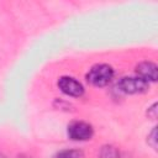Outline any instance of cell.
Returning <instances> with one entry per match:
<instances>
[{
    "label": "cell",
    "mask_w": 158,
    "mask_h": 158,
    "mask_svg": "<svg viewBox=\"0 0 158 158\" xmlns=\"http://www.w3.org/2000/svg\"><path fill=\"white\" fill-rule=\"evenodd\" d=\"M68 136L74 141H86L93 136V127L83 121H74L68 126Z\"/></svg>",
    "instance_id": "cell-2"
},
{
    "label": "cell",
    "mask_w": 158,
    "mask_h": 158,
    "mask_svg": "<svg viewBox=\"0 0 158 158\" xmlns=\"http://www.w3.org/2000/svg\"><path fill=\"white\" fill-rule=\"evenodd\" d=\"M118 88L126 94H138L144 93L148 89V83L141 78H122L118 81Z\"/></svg>",
    "instance_id": "cell-3"
},
{
    "label": "cell",
    "mask_w": 158,
    "mask_h": 158,
    "mask_svg": "<svg viewBox=\"0 0 158 158\" xmlns=\"http://www.w3.org/2000/svg\"><path fill=\"white\" fill-rule=\"evenodd\" d=\"M58 86L64 94H67L69 96L78 98V96H81L84 93L83 85L78 80H75L74 78H70V77H62L58 80Z\"/></svg>",
    "instance_id": "cell-4"
},
{
    "label": "cell",
    "mask_w": 158,
    "mask_h": 158,
    "mask_svg": "<svg viewBox=\"0 0 158 158\" xmlns=\"http://www.w3.org/2000/svg\"><path fill=\"white\" fill-rule=\"evenodd\" d=\"M136 73L138 78L143 79L144 81H156L157 80V65L152 62H142L137 65Z\"/></svg>",
    "instance_id": "cell-5"
},
{
    "label": "cell",
    "mask_w": 158,
    "mask_h": 158,
    "mask_svg": "<svg viewBox=\"0 0 158 158\" xmlns=\"http://www.w3.org/2000/svg\"><path fill=\"white\" fill-rule=\"evenodd\" d=\"M151 135H152V141H153V142H152V147H153V148H156V128L152 131V133H151Z\"/></svg>",
    "instance_id": "cell-7"
},
{
    "label": "cell",
    "mask_w": 158,
    "mask_h": 158,
    "mask_svg": "<svg viewBox=\"0 0 158 158\" xmlns=\"http://www.w3.org/2000/svg\"><path fill=\"white\" fill-rule=\"evenodd\" d=\"M83 152L79 149H65L54 156V158H83Z\"/></svg>",
    "instance_id": "cell-6"
},
{
    "label": "cell",
    "mask_w": 158,
    "mask_h": 158,
    "mask_svg": "<svg viewBox=\"0 0 158 158\" xmlns=\"http://www.w3.org/2000/svg\"><path fill=\"white\" fill-rule=\"evenodd\" d=\"M114 77V70L107 64H98L94 65L89 73L86 74V79L90 84L95 86H105L107 85Z\"/></svg>",
    "instance_id": "cell-1"
}]
</instances>
